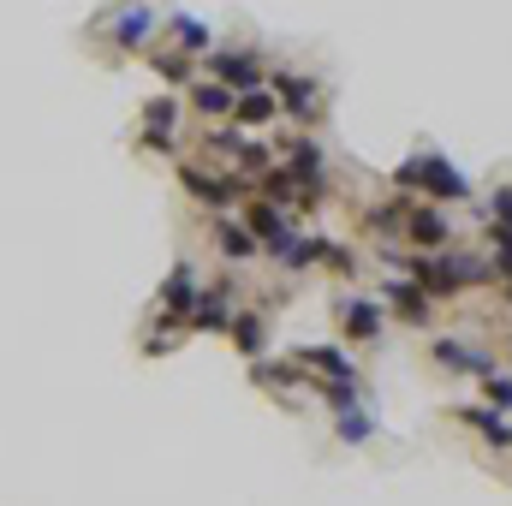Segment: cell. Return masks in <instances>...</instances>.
<instances>
[{"instance_id":"cell-1","label":"cell","mask_w":512,"mask_h":506,"mask_svg":"<svg viewBox=\"0 0 512 506\" xmlns=\"http://www.w3.org/2000/svg\"><path fill=\"white\" fill-rule=\"evenodd\" d=\"M393 185L423 191V197H435V203H465V197H471V179H465L447 155H435V149H423V155L399 161V167H393Z\"/></svg>"},{"instance_id":"cell-2","label":"cell","mask_w":512,"mask_h":506,"mask_svg":"<svg viewBox=\"0 0 512 506\" xmlns=\"http://www.w3.org/2000/svg\"><path fill=\"white\" fill-rule=\"evenodd\" d=\"M340 328H346V340L376 346L387 334V304L382 298H364V292H346V298H340Z\"/></svg>"},{"instance_id":"cell-3","label":"cell","mask_w":512,"mask_h":506,"mask_svg":"<svg viewBox=\"0 0 512 506\" xmlns=\"http://www.w3.org/2000/svg\"><path fill=\"white\" fill-rule=\"evenodd\" d=\"M179 185H185L197 203H209V209H227V203H239V191H245L239 179H227V173H209V167H191V161L179 167Z\"/></svg>"},{"instance_id":"cell-4","label":"cell","mask_w":512,"mask_h":506,"mask_svg":"<svg viewBox=\"0 0 512 506\" xmlns=\"http://www.w3.org/2000/svg\"><path fill=\"white\" fill-rule=\"evenodd\" d=\"M382 304L387 310H399V322L429 328V292H423L417 280H382Z\"/></svg>"},{"instance_id":"cell-5","label":"cell","mask_w":512,"mask_h":506,"mask_svg":"<svg viewBox=\"0 0 512 506\" xmlns=\"http://www.w3.org/2000/svg\"><path fill=\"white\" fill-rule=\"evenodd\" d=\"M429 358H435L441 370H459V376H489V370H495V364H489V352H477V346H465V340H453V334H447V340H435V346H429Z\"/></svg>"},{"instance_id":"cell-6","label":"cell","mask_w":512,"mask_h":506,"mask_svg":"<svg viewBox=\"0 0 512 506\" xmlns=\"http://www.w3.org/2000/svg\"><path fill=\"white\" fill-rule=\"evenodd\" d=\"M405 233H411L417 251H441V245H453V227H447V215H435V209H405Z\"/></svg>"},{"instance_id":"cell-7","label":"cell","mask_w":512,"mask_h":506,"mask_svg":"<svg viewBox=\"0 0 512 506\" xmlns=\"http://www.w3.org/2000/svg\"><path fill=\"white\" fill-rule=\"evenodd\" d=\"M185 96H191V108H197L203 120H227V114H233V102H239V90H227L221 78H197Z\"/></svg>"},{"instance_id":"cell-8","label":"cell","mask_w":512,"mask_h":506,"mask_svg":"<svg viewBox=\"0 0 512 506\" xmlns=\"http://www.w3.org/2000/svg\"><path fill=\"white\" fill-rule=\"evenodd\" d=\"M197 292H203V286H197V268H191V262H179V268L161 280V304H167V310H185V316H191Z\"/></svg>"},{"instance_id":"cell-9","label":"cell","mask_w":512,"mask_h":506,"mask_svg":"<svg viewBox=\"0 0 512 506\" xmlns=\"http://www.w3.org/2000/svg\"><path fill=\"white\" fill-rule=\"evenodd\" d=\"M459 423H471V429H477L483 441H495V447H512V423L495 411V405H465Z\"/></svg>"},{"instance_id":"cell-10","label":"cell","mask_w":512,"mask_h":506,"mask_svg":"<svg viewBox=\"0 0 512 506\" xmlns=\"http://www.w3.org/2000/svg\"><path fill=\"white\" fill-rule=\"evenodd\" d=\"M227 334H233V346H239V352H245L251 364L262 358V352H268V322H262V316H251V310H239Z\"/></svg>"},{"instance_id":"cell-11","label":"cell","mask_w":512,"mask_h":506,"mask_svg":"<svg viewBox=\"0 0 512 506\" xmlns=\"http://www.w3.org/2000/svg\"><path fill=\"white\" fill-rule=\"evenodd\" d=\"M215 251L227 256V262H251L256 256L251 227H245V221H221V227H215Z\"/></svg>"},{"instance_id":"cell-12","label":"cell","mask_w":512,"mask_h":506,"mask_svg":"<svg viewBox=\"0 0 512 506\" xmlns=\"http://www.w3.org/2000/svg\"><path fill=\"white\" fill-rule=\"evenodd\" d=\"M274 114H280V102L268 90H239V102H233V120L239 126H268Z\"/></svg>"},{"instance_id":"cell-13","label":"cell","mask_w":512,"mask_h":506,"mask_svg":"<svg viewBox=\"0 0 512 506\" xmlns=\"http://www.w3.org/2000/svg\"><path fill=\"white\" fill-rule=\"evenodd\" d=\"M280 108H286L292 120H310V114H316V84H310V78H280Z\"/></svg>"},{"instance_id":"cell-14","label":"cell","mask_w":512,"mask_h":506,"mask_svg":"<svg viewBox=\"0 0 512 506\" xmlns=\"http://www.w3.org/2000/svg\"><path fill=\"white\" fill-rule=\"evenodd\" d=\"M334 435H340L346 447H364V441L376 435V417H370V411H358V405H346V411L334 417Z\"/></svg>"},{"instance_id":"cell-15","label":"cell","mask_w":512,"mask_h":506,"mask_svg":"<svg viewBox=\"0 0 512 506\" xmlns=\"http://www.w3.org/2000/svg\"><path fill=\"white\" fill-rule=\"evenodd\" d=\"M173 36H179V54H203L209 48V30L197 18H173Z\"/></svg>"},{"instance_id":"cell-16","label":"cell","mask_w":512,"mask_h":506,"mask_svg":"<svg viewBox=\"0 0 512 506\" xmlns=\"http://www.w3.org/2000/svg\"><path fill=\"white\" fill-rule=\"evenodd\" d=\"M483 405H495V411L507 417L512 411V376H495V370H489V376H483Z\"/></svg>"},{"instance_id":"cell-17","label":"cell","mask_w":512,"mask_h":506,"mask_svg":"<svg viewBox=\"0 0 512 506\" xmlns=\"http://www.w3.org/2000/svg\"><path fill=\"white\" fill-rule=\"evenodd\" d=\"M489 221H495V227H512V191H495V203H489Z\"/></svg>"},{"instance_id":"cell-18","label":"cell","mask_w":512,"mask_h":506,"mask_svg":"<svg viewBox=\"0 0 512 506\" xmlns=\"http://www.w3.org/2000/svg\"><path fill=\"white\" fill-rule=\"evenodd\" d=\"M501 298H507V304H512V274H507V292H501Z\"/></svg>"}]
</instances>
